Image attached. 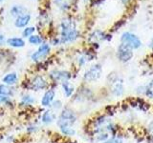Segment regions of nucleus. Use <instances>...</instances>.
Here are the masks:
<instances>
[{
    "instance_id": "obj_1",
    "label": "nucleus",
    "mask_w": 153,
    "mask_h": 143,
    "mask_svg": "<svg viewBox=\"0 0 153 143\" xmlns=\"http://www.w3.org/2000/svg\"><path fill=\"white\" fill-rule=\"evenodd\" d=\"M92 136L95 133H106L110 136H116L118 132L117 124L107 116H99L92 122Z\"/></svg>"
},
{
    "instance_id": "obj_2",
    "label": "nucleus",
    "mask_w": 153,
    "mask_h": 143,
    "mask_svg": "<svg viewBox=\"0 0 153 143\" xmlns=\"http://www.w3.org/2000/svg\"><path fill=\"white\" fill-rule=\"evenodd\" d=\"M76 120H78V114L74 110L69 107H64L62 108L59 117L56 118V124L59 128L63 126H74Z\"/></svg>"
},
{
    "instance_id": "obj_3",
    "label": "nucleus",
    "mask_w": 153,
    "mask_h": 143,
    "mask_svg": "<svg viewBox=\"0 0 153 143\" xmlns=\"http://www.w3.org/2000/svg\"><path fill=\"white\" fill-rule=\"evenodd\" d=\"M49 88V82L47 81V79L41 74H36L33 75L32 79L29 80L27 89L32 90V91H43L47 90Z\"/></svg>"
},
{
    "instance_id": "obj_4",
    "label": "nucleus",
    "mask_w": 153,
    "mask_h": 143,
    "mask_svg": "<svg viewBox=\"0 0 153 143\" xmlns=\"http://www.w3.org/2000/svg\"><path fill=\"white\" fill-rule=\"evenodd\" d=\"M102 74V67L100 64H94L85 72L83 81L85 83H93L98 81Z\"/></svg>"
},
{
    "instance_id": "obj_5",
    "label": "nucleus",
    "mask_w": 153,
    "mask_h": 143,
    "mask_svg": "<svg viewBox=\"0 0 153 143\" xmlns=\"http://www.w3.org/2000/svg\"><path fill=\"white\" fill-rule=\"evenodd\" d=\"M112 76L113 78L110 80V84H111L110 93L115 97H122L124 94V81L118 75L112 74Z\"/></svg>"
},
{
    "instance_id": "obj_6",
    "label": "nucleus",
    "mask_w": 153,
    "mask_h": 143,
    "mask_svg": "<svg viewBox=\"0 0 153 143\" xmlns=\"http://www.w3.org/2000/svg\"><path fill=\"white\" fill-rule=\"evenodd\" d=\"M51 52V47L47 43H42L39 47L37 48V50L36 52H33L31 55V59L33 62L36 63H39V62L43 61L46 57L50 55Z\"/></svg>"
},
{
    "instance_id": "obj_7",
    "label": "nucleus",
    "mask_w": 153,
    "mask_h": 143,
    "mask_svg": "<svg viewBox=\"0 0 153 143\" xmlns=\"http://www.w3.org/2000/svg\"><path fill=\"white\" fill-rule=\"evenodd\" d=\"M122 44H124L130 47L132 50L139 49L142 46V41L137 35H133L131 32H124L121 36Z\"/></svg>"
},
{
    "instance_id": "obj_8",
    "label": "nucleus",
    "mask_w": 153,
    "mask_h": 143,
    "mask_svg": "<svg viewBox=\"0 0 153 143\" xmlns=\"http://www.w3.org/2000/svg\"><path fill=\"white\" fill-rule=\"evenodd\" d=\"M49 76L51 80L55 83H62L65 81H69L72 77L70 72L65 70H52L49 73Z\"/></svg>"
},
{
    "instance_id": "obj_9",
    "label": "nucleus",
    "mask_w": 153,
    "mask_h": 143,
    "mask_svg": "<svg viewBox=\"0 0 153 143\" xmlns=\"http://www.w3.org/2000/svg\"><path fill=\"white\" fill-rule=\"evenodd\" d=\"M117 57L118 59L123 62V63H126V62L130 61L133 57V50L130 47H128L124 44H121L118 47L117 51Z\"/></svg>"
},
{
    "instance_id": "obj_10",
    "label": "nucleus",
    "mask_w": 153,
    "mask_h": 143,
    "mask_svg": "<svg viewBox=\"0 0 153 143\" xmlns=\"http://www.w3.org/2000/svg\"><path fill=\"white\" fill-rule=\"evenodd\" d=\"M55 97H56V90L51 87L48 88L41 97V101H40L41 106L44 108H50L51 104L55 100Z\"/></svg>"
},
{
    "instance_id": "obj_11",
    "label": "nucleus",
    "mask_w": 153,
    "mask_h": 143,
    "mask_svg": "<svg viewBox=\"0 0 153 143\" xmlns=\"http://www.w3.org/2000/svg\"><path fill=\"white\" fill-rule=\"evenodd\" d=\"M79 37V32L76 30V29H75L73 31L60 33L59 41L61 44H66V43H71V42L76 41Z\"/></svg>"
},
{
    "instance_id": "obj_12",
    "label": "nucleus",
    "mask_w": 153,
    "mask_h": 143,
    "mask_svg": "<svg viewBox=\"0 0 153 143\" xmlns=\"http://www.w3.org/2000/svg\"><path fill=\"white\" fill-rule=\"evenodd\" d=\"M56 118H57L56 113L51 108L45 110L41 114V122L44 124V125H50V124H52L53 122H55L56 120Z\"/></svg>"
},
{
    "instance_id": "obj_13",
    "label": "nucleus",
    "mask_w": 153,
    "mask_h": 143,
    "mask_svg": "<svg viewBox=\"0 0 153 143\" xmlns=\"http://www.w3.org/2000/svg\"><path fill=\"white\" fill-rule=\"evenodd\" d=\"M30 21H31V14L27 13L25 14H22V15L16 17V21H14V26L18 29L26 28Z\"/></svg>"
},
{
    "instance_id": "obj_14",
    "label": "nucleus",
    "mask_w": 153,
    "mask_h": 143,
    "mask_svg": "<svg viewBox=\"0 0 153 143\" xmlns=\"http://www.w3.org/2000/svg\"><path fill=\"white\" fill-rule=\"evenodd\" d=\"M2 82L4 84H6L8 86H14L16 85L18 82V75L16 73L12 72V73H9L7 74H5L2 78Z\"/></svg>"
},
{
    "instance_id": "obj_15",
    "label": "nucleus",
    "mask_w": 153,
    "mask_h": 143,
    "mask_svg": "<svg viewBox=\"0 0 153 143\" xmlns=\"http://www.w3.org/2000/svg\"><path fill=\"white\" fill-rule=\"evenodd\" d=\"M60 85H61V88H62V91H63V94L65 95V97H67V98L72 97V95L74 94L75 91H76L74 85L72 84L70 81H65V82H62Z\"/></svg>"
},
{
    "instance_id": "obj_16",
    "label": "nucleus",
    "mask_w": 153,
    "mask_h": 143,
    "mask_svg": "<svg viewBox=\"0 0 153 143\" xmlns=\"http://www.w3.org/2000/svg\"><path fill=\"white\" fill-rule=\"evenodd\" d=\"M36 103V98L33 97V95L29 94H24L21 99L20 102H19V106H23V107H30L32 105H33Z\"/></svg>"
},
{
    "instance_id": "obj_17",
    "label": "nucleus",
    "mask_w": 153,
    "mask_h": 143,
    "mask_svg": "<svg viewBox=\"0 0 153 143\" xmlns=\"http://www.w3.org/2000/svg\"><path fill=\"white\" fill-rule=\"evenodd\" d=\"M7 44L10 47H13V48H23L25 46V41L23 40V38L21 37H11L7 39Z\"/></svg>"
},
{
    "instance_id": "obj_18",
    "label": "nucleus",
    "mask_w": 153,
    "mask_h": 143,
    "mask_svg": "<svg viewBox=\"0 0 153 143\" xmlns=\"http://www.w3.org/2000/svg\"><path fill=\"white\" fill-rule=\"evenodd\" d=\"M27 13V9L21 5H14L11 8V15L14 17H18L22 14Z\"/></svg>"
},
{
    "instance_id": "obj_19",
    "label": "nucleus",
    "mask_w": 153,
    "mask_h": 143,
    "mask_svg": "<svg viewBox=\"0 0 153 143\" xmlns=\"http://www.w3.org/2000/svg\"><path fill=\"white\" fill-rule=\"evenodd\" d=\"M75 0H55V4L61 10H69L73 6Z\"/></svg>"
},
{
    "instance_id": "obj_20",
    "label": "nucleus",
    "mask_w": 153,
    "mask_h": 143,
    "mask_svg": "<svg viewBox=\"0 0 153 143\" xmlns=\"http://www.w3.org/2000/svg\"><path fill=\"white\" fill-rule=\"evenodd\" d=\"M59 131L63 136H76V131L74 128V126H63L59 127Z\"/></svg>"
},
{
    "instance_id": "obj_21",
    "label": "nucleus",
    "mask_w": 153,
    "mask_h": 143,
    "mask_svg": "<svg viewBox=\"0 0 153 143\" xmlns=\"http://www.w3.org/2000/svg\"><path fill=\"white\" fill-rule=\"evenodd\" d=\"M0 94L12 97L13 95V90L12 89L11 86H8L6 84L2 83V84H0Z\"/></svg>"
},
{
    "instance_id": "obj_22",
    "label": "nucleus",
    "mask_w": 153,
    "mask_h": 143,
    "mask_svg": "<svg viewBox=\"0 0 153 143\" xmlns=\"http://www.w3.org/2000/svg\"><path fill=\"white\" fill-rule=\"evenodd\" d=\"M89 39L91 42H98V41L105 39V35L100 31H96L90 35Z\"/></svg>"
},
{
    "instance_id": "obj_23",
    "label": "nucleus",
    "mask_w": 153,
    "mask_h": 143,
    "mask_svg": "<svg viewBox=\"0 0 153 143\" xmlns=\"http://www.w3.org/2000/svg\"><path fill=\"white\" fill-rule=\"evenodd\" d=\"M143 95L147 98L153 99V78L146 85H145V94Z\"/></svg>"
},
{
    "instance_id": "obj_24",
    "label": "nucleus",
    "mask_w": 153,
    "mask_h": 143,
    "mask_svg": "<svg viewBox=\"0 0 153 143\" xmlns=\"http://www.w3.org/2000/svg\"><path fill=\"white\" fill-rule=\"evenodd\" d=\"M28 41L30 43L31 45H33V46H39L42 44L43 42V39L37 35H31L30 37L28 38Z\"/></svg>"
},
{
    "instance_id": "obj_25",
    "label": "nucleus",
    "mask_w": 153,
    "mask_h": 143,
    "mask_svg": "<svg viewBox=\"0 0 153 143\" xmlns=\"http://www.w3.org/2000/svg\"><path fill=\"white\" fill-rule=\"evenodd\" d=\"M50 108L52 110H54L55 112H56V111H61L62 108H63V106H62V102L60 101V100L55 99L54 101H53V103L51 104Z\"/></svg>"
},
{
    "instance_id": "obj_26",
    "label": "nucleus",
    "mask_w": 153,
    "mask_h": 143,
    "mask_svg": "<svg viewBox=\"0 0 153 143\" xmlns=\"http://www.w3.org/2000/svg\"><path fill=\"white\" fill-rule=\"evenodd\" d=\"M35 31H36V28L35 27H26L23 30V32H22V36L23 37H26V38H29L31 35H33Z\"/></svg>"
},
{
    "instance_id": "obj_27",
    "label": "nucleus",
    "mask_w": 153,
    "mask_h": 143,
    "mask_svg": "<svg viewBox=\"0 0 153 143\" xmlns=\"http://www.w3.org/2000/svg\"><path fill=\"white\" fill-rule=\"evenodd\" d=\"M102 143H123V139L120 136L116 135V136H112L111 137H109L107 140H105Z\"/></svg>"
},
{
    "instance_id": "obj_28",
    "label": "nucleus",
    "mask_w": 153,
    "mask_h": 143,
    "mask_svg": "<svg viewBox=\"0 0 153 143\" xmlns=\"http://www.w3.org/2000/svg\"><path fill=\"white\" fill-rule=\"evenodd\" d=\"M146 132H147V136L150 138V140L153 142V120H151L149 123L147 124L146 126Z\"/></svg>"
},
{
    "instance_id": "obj_29",
    "label": "nucleus",
    "mask_w": 153,
    "mask_h": 143,
    "mask_svg": "<svg viewBox=\"0 0 153 143\" xmlns=\"http://www.w3.org/2000/svg\"><path fill=\"white\" fill-rule=\"evenodd\" d=\"M12 102L11 97H6V95L0 94V105H8Z\"/></svg>"
},
{
    "instance_id": "obj_30",
    "label": "nucleus",
    "mask_w": 153,
    "mask_h": 143,
    "mask_svg": "<svg viewBox=\"0 0 153 143\" xmlns=\"http://www.w3.org/2000/svg\"><path fill=\"white\" fill-rule=\"evenodd\" d=\"M38 130V126L36 125V124H30L27 127V132L28 133H35Z\"/></svg>"
},
{
    "instance_id": "obj_31",
    "label": "nucleus",
    "mask_w": 153,
    "mask_h": 143,
    "mask_svg": "<svg viewBox=\"0 0 153 143\" xmlns=\"http://www.w3.org/2000/svg\"><path fill=\"white\" fill-rule=\"evenodd\" d=\"M136 93L138 94H141V95L145 94V85H141V86H139V87H137L136 88Z\"/></svg>"
},
{
    "instance_id": "obj_32",
    "label": "nucleus",
    "mask_w": 153,
    "mask_h": 143,
    "mask_svg": "<svg viewBox=\"0 0 153 143\" xmlns=\"http://www.w3.org/2000/svg\"><path fill=\"white\" fill-rule=\"evenodd\" d=\"M4 42H5V37H4L3 35H1V33H0V45L3 44Z\"/></svg>"
},
{
    "instance_id": "obj_33",
    "label": "nucleus",
    "mask_w": 153,
    "mask_h": 143,
    "mask_svg": "<svg viewBox=\"0 0 153 143\" xmlns=\"http://www.w3.org/2000/svg\"><path fill=\"white\" fill-rule=\"evenodd\" d=\"M150 48L153 50V38L151 39V42H150Z\"/></svg>"
},
{
    "instance_id": "obj_34",
    "label": "nucleus",
    "mask_w": 153,
    "mask_h": 143,
    "mask_svg": "<svg viewBox=\"0 0 153 143\" xmlns=\"http://www.w3.org/2000/svg\"><path fill=\"white\" fill-rule=\"evenodd\" d=\"M122 1H123V3H126L128 0H122Z\"/></svg>"
},
{
    "instance_id": "obj_35",
    "label": "nucleus",
    "mask_w": 153,
    "mask_h": 143,
    "mask_svg": "<svg viewBox=\"0 0 153 143\" xmlns=\"http://www.w3.org/2000/svg\"><path fill=\"white\" fill-rule=\"evenodd\" d=\"M69 143H76V142H69Z\"/></svg>"
},
{
    "instance_id": "obj_36",
    "label": "nucleus",
    "mask_w": 153,
    "mask_h": 143,
    "mask_svg": "<svg viewBox=\"0 0 153 143\" xmlns=\"http://www.w3.org/2000/svg\"><path fill=\"white\" fill-rule=\"evenodd\" d=\"M3 1V0H0V2H2Z\"/></svg>"
}]
</instances>
